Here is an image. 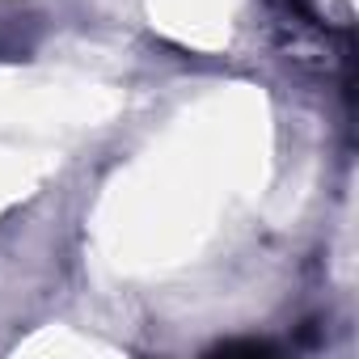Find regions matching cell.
<instances>
[{
  "label": "cell",
  "mask_w": 359,
  "mask_h": 359,
  "mask_svg": "<svg viewBox=\"0 0 359 359\" xmlns=\"http://www.w3.org/2000/svg\"><path fill=\"white\" fill-rule=\"evenodd\" d=\"M220 355H271L275 346L271 342H258V338H241V342H224V346H216Z\"/></svg>",
  "instance_id": "obj_1"
}]
</instances>
